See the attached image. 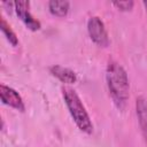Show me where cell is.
<instances>
[{"label":"cell","mask_w":147,"mask_h":147,"mask_svg":"<svg viewBox=\"0 0 147 147\" xmlns=\"http://www.w3.org/2000/svg\"><path fill=\"white\" fill-rule=\"evenodd\" d=\"M142 3H144V6H145V8H146V11H147V1L145 0V1L142 2Z\"/></svg>","instance_id":"11"},{"label":"cell","mask_w":147,"mask_h":147,"mask_svg":"<svg viewBox=\"0 0 147 147\" xmlns=\"http://www.w3.org/2000/svg\"><path fill=\"white\" fill-rule=\"evenodd\" d=\"M107 85L117 108H124L129 99V78L124 68L116 61H109L106 70Z\"/></svg>","instance_id":"1"},{"label":"cell","mask_w":147,"mask_h":147,"mask_svg":"<svg viewBox=\"0 0 147 147\" xmlns=\"http://www.w3.org/2000/svg\"><path fill=\"white\" fill-rule=\"evenodd\" d=\"M62 94L64 102L69 109V113L72 116L77 126L82 131L86 133H91L93 131V124L78 94L70 87H63Z\"/></svg>","instance_id":"2"},{"label":"cell","mask_w":147,"mask_h":147,"mask_svg":"<svg viewBox=\"0 0 147 147\" xmlns=\"http://www.w3.org/2000/svg\"><path fill=\"white\" fill-rule=\"evenodd\" d=\"M49 71L53 76L57 77L61 82L67 83V84H72L76 82V74L69 68L62 67V65H52L49 68Z\"/></svg>","instance_id":"7"},{"label":"cell","mask_w":147,"mask_h":147,"mask_svg":"<svg viewBox=\"0 0 147 147\" xmlns=\"http://www.w3.org/2000/svg\"><path fill=\"white\" fill-rule=\"evenodd\" d=\"M87 31L91 39L101 47H107L109 45V37L106 26L100 17L92 16L87 21Z\"/></svg>","instance_id":"3"},{"label":"cell","mask_w":147,"mask_h":147,"mask_svg":"<svg viewBox=\"0 0 147 147\" xmlns=\"http://www.w3.org/2000/svg\"><path fill=\"white\" fill-rule=\"evenodd\" d=\"M1 31L3 32V34L6 36V38L8 39V41L11 44V45H17L18 44V39H17V36L16 33L13 31V29L10 28V25L6 22V20L3 17H1Z\"/></svg>","instance_id":"9"},{"label":"cell","mask_w":147,"mask_h":147,"mask_svg":"<svg viewBox=\"0 0 147 147\" xmlns=\"http://www.w3.org/2000/svg\"><path fill=\"white\" fill-rule=\"evenodd\" d=\"M0 95H1V101L17 110L23 111L24 110V102L23 99L21 98V95L18 94V92H16L14 88L1 84L0 85Z\"/></svg>","instance_id":"4"},{"label":"cell","mask_w":147,"mask_h":147,"mask_svg":"<svg viewBox=\"0 0 147 147\" xmlns=\"http://www.w3.org/2000/svg\"><path fill=\"white\" fill-rule=\"evenodd\" d=\"M15 10L16 14L18 15V17L24 22V24L31 29V30H39L40 29V22L38 20H36L30 10H29V2L28 1H15Z\"/></svg>","instance_id":"5"},{"label":"cell","mask_w":147,"mask_h":147,"mask_svg":"<svg viewBox=\"0 0 147 147\" xmlns=\"http://www.w3.org/2000/svg\"><path fill=\"white\" fill-rule=\"evenodd\" d=\"M69 1L65 0H51L48 2L49 11L56 16H64L69 10Z\"/></svg>","instance_id":"8"},{"label":"cell","mask_w":147,"mask_h":147,"mask_svg":"<svg viewBox=\"0 0 147 147\" xmlns=\"http://www.w3.org/2000/svg\"><path fill=\"white\" fill-rule=\"evenodd\" d=\"M114 5L118 7L122 10H130L133 7V1L132 0H126V1H115Z\"/></svg>","instance_id":"10"},{"label":"cell","mask_w":147,"mask_h":147,"mask_svg":"<svg viewBox=\"0 0 147 147\" xmlns=\"http://www.w3.org/2000/svg\"><path fill=\"white\" fill-rule=\"evenodd\" d=\"M136 110L138 121L141 127L142 136L147 142V100L142 96H138L136 100Z\"/></svg>","instance_id":"6"}]
</instances>
